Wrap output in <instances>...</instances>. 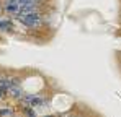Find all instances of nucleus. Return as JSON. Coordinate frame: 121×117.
I'll return each mask as SVG.
<instances>
[{
    "label": "nucleus",
    "instance_id": "obj_1",
    "mask_svg": "<svg viewBox=\"0 0 121 117\" xmlns=\"http://www.w3.org/2000/svg\"><path fill=\"white\" fill-rule=\"evenodd\" d=\"M0 10H2V8H0Z\"/></svg>",
    "mask_w": 121,
    "mask_h": 117
}]
</instances>
